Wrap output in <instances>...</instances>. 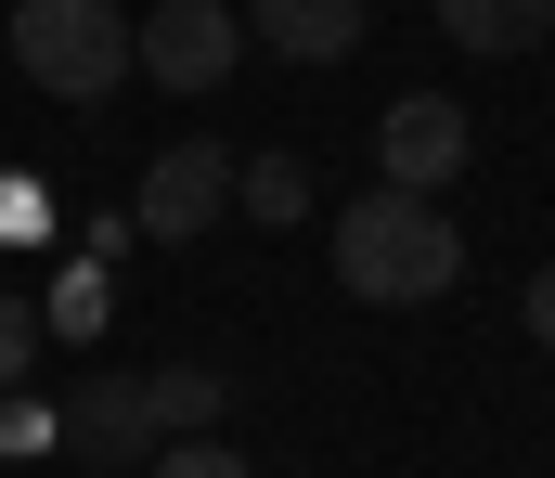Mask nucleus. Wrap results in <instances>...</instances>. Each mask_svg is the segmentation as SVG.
<instances>
[{
    "label": "nucleus",
    "instance_id": "1",
    "mask_svg": "<svg viewBox=\"0 0 555 478\" xmlns=\"http://www.w3.org/2000/svg\"><path fill=\"white\" fill-rule=\"evenodd\" d=\"M336 285H349L362 311H426V298H452V285H465L452 207H426L401 181H375L362 207H336Z\"/></svg>",
    "mask_w": 555,
    "mask_h": 478
},
{
    "label": "nucleus",
    "instance_id": "7",
    "mask_svg": "<svg viewBox=\"0 0 555 478\" xmlns=\"http://www.w3.org/2000/svg\"><path fill=\"white\" fill-rule=\"evenodd\" d=\"M65 453H91V466H142V453H155L142 375H91V388L65 401Z\"/></svg>",
    "mask_w": 555,
    "mask_h": 478
},
{
    "label": "nucleus",
    "instance_id": "14",
    "mask_svg": "<svg viewBox=\"0 0 555 478\" xmlns=\"http://www.w3.org/2000/svg\"><path fill=\"white\" fill-rule=\"evenodd\" d=\"M26 362H39V298L0 285V388H26Z\"/></svg>",
    "mask_w": 555,
    "mask_h": 478
},
{
    "label": "nucleus",
    "instance_id": "15",
    "mask_svg": "<svg viewBox=\"0 0 555 478\" xmlns=\"http://www.w3.org/2000/svg\"><path fill=\"white\" fill-rule=\"evenodd\" d=\"M0 233H52V194L39 181H0Z\"/></svg>",
    "mask_w": 555,
    "mask_h": 478
},
{
    "label": "nucleus",
    "instance_id": "6",
    "mask_svg": "<svg viewBox=\"0 0 555 478\" xmlns=\"http://www.w3.org/2000/svg\"><path fill=\"white\" fill-rule=\"evenodd\" d=\"M233 13H246V39L284 52V65H349V52H362V26H375L362 0H233Z\"/></svg>",
    "mask_w": 555,
    "mask_h": 478
},
{
    "label": "nucleus",
    "instance_id": "12",
    "mask_svg": "<svg viewBox=\"0 0 555 478\" xmlns=\"http://www.w3.org/2000/svg\"><path fill=\"white\" fill-rule=\"evenodd\" d=\"M104 311H117V298H104V272H65V285H52V336H104Z\"/></svg>",
    "mask_w": 555,
    "mask_h": 478
},
{
    "label": "nucleus",
    "instance_id": "9",
    "mask_svg": "<svg viewBox=\"0 0 555 478\" xmlns=\"http://www.w3.org/2000/svg\"><path fill=\"white\" fill-rule=\"evenodd\" d=\"M142 414H155V440H207V427L233 414V388H220L207 362H155V375H142Z\"/></svg>",
    "mask_w": 555,
    "mask_h": 478
},
{
    "label": "nucleus",
    "instance_id": "16",
    "mask_svg": "<svg viewBox=\"0 0 555 478\" xmlns=\"http://www.w3.org/2000/svg\"><path fill=\"white\" fill-rule=\"evenodd\" d=\"M517 311H530V336H543V349H555V259H543V272H530V298H517Z\"/></svg>",
    "mask_w": 555,
    "mask_h": 478
},
{
    "label": "nucleus",
    "instance_id": "10",
    "mask_svg": "<svg viewBox=\"0 0 555 478\" xmlns=\"http://www.w3.org/2000/svg\"><path fill=\"white\" fill-rule=\"evenodd\" d=\"M233 207H246L259 233H297V220H310V168L297 156H233Z\"/></svg>",
    "mask_w": 555,
    "mask_h": 478
},
{
    "label": "nucleus",
    "instance_id": "5",
    "mask_svg": "<svg viewBox=\"0 0 555 478\" xmlns=\"http://www.w3.org/2000/svg\"><path fill=\"white\" fill-rule=\"evenodd\" d=\"M478 156V117L452 104V91H401L388 117H375V168L401 181V194H439V181H465Z\"/></svg>",
    "mask_w": 555,
    "mask_h": 478
},
{
    "label": "nucleus",
    "instance_id": "4",
    "mask_svg": "<svg viewBox=\"0 0 555 478\" xmlns=\"http://www.w3.org/2000/svg\"><path fill=\"white\" fill-rule=\"evenodd\" d=\"M220 207H233V156H220V143L194 130V143H168V156L142 168V194H130V233H142V246H194V233H207Z\"/></svg>",
    "mask_w": 555,
    "mask_h": 478
},
{
    "label": "nucleus",
    "instance_id": "2",
    "mask_svg": "<svg viewBox=\"0 0 555 478\" xmlns=\"http://www.w3.org/2000/svg\"><path fill=\"white\" fill-rule=\"evenodd\" d=\"M13 65L52 104H117L130 91V13L117 0H13Z\"/></svg>",
    "mask_w": 555,
    "mask_h": 478
},
{
    "label": "nucleus",
    "instance_id": "8",
    "mask_svg": "<svg viewBox=\"0 0 555 478\" xmlns=\"http://www.w3.org/2000/svg\"><path fill=\"white\" fill-rule=\"evenodd\" d=\"M426 13H439V39L478 52V65H517V52L555 39V0H426Z\"/></svg>",
    "mask_w": 555,
    "mask_h": 478
},
{
    "label": "nucleus",
    "instance_id": "3",
    "mask_svg": "<svg viewBox=\"0 0 555 478\" xmlns=\"http://www.w3.org/2000/svg\"><path fill=\"white\" fill-rule=\"evenodd\" d=\"M233 65H246V13H233V0H155L130 26V78L181 91V104H207Z\"/></svg>",
    "mask_w": 555,
    "mask_h": 478
},
{
    "label": "nucleus",
    "instance_id": "11",
    "mask_svg": "<svg viewBox=\"0 0 555 478\" xmlns=\"http://www.w3.org/2000/svg\"><path fill=\"white\" fill-rule=\"evenodd\" d=\"M65 440V401H39V388H0V453H52Z\"/></svg>",
    "mask_w": 555,
    "mask_h": 478
},
{
    "label": "nucleus",
    "instance_id": "13",
    "mask_svg": "<svg viewBox=\"0 0 555 478\" xmlns=\"http://www.w3.org/2000/svg\"><path fill=\"white\" fill-rule=\"evenodd\" d=\"M155 478H246V453L207 427V440H155Z\"/></svg>",
    "mask_w": 555,
    "mask_h": 478
}]
</instances>
